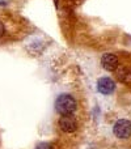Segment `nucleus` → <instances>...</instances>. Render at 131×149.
Returning <instances> with one entry per match:
<instances>
[{"mask_svg":"<svg viewBox=\"0 0 131 149\" xmlns=\"http://www.w3.org/2000/svg\"><path fill=\"white\" fill-rule=\"evenodd\" d=\"M77 109V102L71 94H60L55 100V110L60 115H72Z\"/></svg>","mask_w":131,"mask_h":149,"instance_id":"nucleus-1","label":"nucleus"},{"mask_svg":"<svg viewBox=\"0 0 131 149\" xmlns=\"http://www.w3.org/2000/svg\"><path fill=\"white\" fill-rule=\"evenodd\" d=\"M113 134L118 139H129L131 136V122L127 119H119L113 126Z\"/></svg>","mask_w":131,"mask_h":149,"instance_id":"nucleus-2","label":"nucleus"},{"mask_svg":"<svg viewBox=\"0 0 131 149\" xmlns=\"http://www.w3.org/2000/svg\"><path fill=\"white\" fill-rule=\"evenodd\" d=\"M58 126L66 134H72L77 130V122L72 115H62L58 120Z\"/></svg>","mask_w":131,"mask_h":149,"instance_id":"nucleus-3","label":"nucleus"},{"mask_svg":"<svg viewBox=\"0 0 131 149\" xmlns=\"http://www.w3.org/2000/svg\"><path fill=\"white\" fill-rule=\"evenodd\" d=\"M97 90L101 94L109 95L116 90V82L110 77H101L97 81Z\"/></svg>","mask_w":131,"mask_h":149,"instance_id":"nucleus-4","label":"nucleus"},{"mask_svg":"<svg viewBox=\"0 0 131 149\" xmlns=\"http://www.w3.org/2000/svg\"><path fill=\"white\" fill-rule=\"evenodd\" d=\"M101 65H102L104 70L113 72V71H116L118 68L119 60L114 54H104L102 58H101Z\"/></svg>","mask_w":131,"mask_h":149,"instance_id":"nucleus-5","label":"nucleus"},{"mask_svg":"<svg viewBox=\"0 0 131 149\" xmlns=\"http://www.w3.org/2000/svg\"><path fill=\"white\" fill-rule=\"evenodd\" d=\"M116 76L118 79V81H121V82H125V84L131 82V71L129 68H117Z\"/></svg>","mask_w":131,"mask_h":149,"instance_id":"nucleus-6","label":"nucleus"},{"mask_svg":"<svg viewBox=\"0 0 131 149\" xmlns=\"http://www.w3.org/2000/svg\"><path fill=\"white\" fill-rule=\"evenodd\" d=\"M36 149H53V145L50 143H39Z\"/></svg>","mask_w":131,"mask_h":149,"instance_id":"nucleus-7","label":"nucleus"},{"mask_svg":"<svg viewBox=\"0 0 131 149\" xmlns=\"http://www.w3.org/2000/svg\"><path fill=\"white\" fill-rule=\"evenodd\" d=\"M4 34H5V26H4V24L0 21V38H1Z\"/></svg>","mask_w":131,"mask_h":149,"instance_id":"nucleus-8","label":"nucleus"},{"mask_svg":"<svg viewBox=\"0 0 131 149\" xmlns=\"http://www.w3.org/2000/svg\"><path fill=\"white\" fill-rule=\"evenodd\" d=\"M3 4H5L4 1H1V0H0V5H3Z\"/></svg>","mask_w":131,"mask_h":149,"instance_id":"nucleus-9","label":"nucleus"}]
</instances>
